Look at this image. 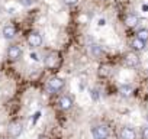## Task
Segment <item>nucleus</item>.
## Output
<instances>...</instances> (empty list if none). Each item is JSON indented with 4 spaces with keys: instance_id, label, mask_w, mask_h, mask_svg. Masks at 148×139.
<instances>
[{
    "instance_id": "obj_1",
    "label": "nucleus",
    "mask_w": 148,
    "mask_h": 139,
    "mask_svg": "<svg viewBox=\"0 0 148 139\" xmlns=\"http://www.w3.org/2000/svg\"><path fill=\"white\" fill-rule=\"evenodd\" d=\"M109 127L106 125H95L92 127V136L93 139H108L109 138Z\"/></svg>"
},
{
    "instance_id": "obj_2",
    "label": "nucleus",
    "mask_w": 148,
    "mask_h": 139,
    "mask_svg": "<svg viewBox=\"0 0 148 139\" xmlns=\"http://www.w3.org/2000/svg\"><path fill=\"white\" fill-rule=\"evenodd\" d=\"M64 86H65V83H64V80L60 78V77H52V78H49V80H48V84H47V87H48V90H49L51 93H58V91H61V90L64 89Z\"/></svg>"
},
{
    "instance_id": "obj_3",
    "label": "nucleus",
    "mask_w": 148,
    "mask_h": 139,
    "mask_svg": "<svg viewBox=\"0 0 148 139\" xmlns=\"http://www.w3.org/2000/svg\"><path fill=\"white\" fill-rule=\"evenodd\" d=\"M9 136L10 138H19L21 135H22V132H23V125H22V122H12L10 125H9Z\"/></svg>"
},
{
    "instance_id": "obj_4",
    "label": "nucleus",
    "mask_w": 148,
    "mask_h": 139,
    "mask_svg": "<svg viewBox=\"0 0 148 139\" xmlns=\"http://www.w3.org/2000/svg\"><path fill=\"white\" fill-rule=\"evenodd\" d=\"M26 41H28L29 46H32V48H38V46L42 45V36H41L39 32H31L28 35V39Z\"/></svg>"
},
{
    "instance_id": "obj_5",
    "label": "nucleus",
    "mask_w": 148,
    "mask_h": 139,
    "mask_svg": "<svg viewBox=\"0 0 148 139\" xmlns=\"http://www.w3.org/2000/svg\"><path fill=\"white\" fill-rule=\"evenodd\" d=\"M21 57H22V48L21 46H18V45L9 46V49H8V58L10 61H18Z\"/></svg>"
},
{
    "instance_id": "obj_6",
    "label": "nucleus",
    "mask_w": 148,
    "mask_h": 139,
    "mask_svg": "<svg viewBox=\"0 0 148 139\" xmlns=\"http://www.w3.org/2000/svg\"><path fill=\"white\" fill-rule=\"evenodd\" d=\"M60 64V55L57 52H49L45 58V65L48 68H55Z\"/></svg>"
},
{
    "instance_id": "obj_7",
    "label": "nucleus",
    "mask_w": 148,
    "mask_h": 139,
    "mask_svg": "<svg viewBox=\"0 0 148 139\" xmlns=\"http://www.w3.org/2000/svg\"><path fill=\"white\" fill-rule=\"evenodd\" d=\"M73 104H74V102H73V99L70 96H61L60 100H58V107L61 110H64V112L70 110L73 107Z\"/></svg>"
},
{
    "instance_id": "obj_8",
    "label": "nucleus",
    "mask_w": 148,
    "mask_h": 139,
    "mask_svg": "<svg viewBox=\"0 0 148 139\" xmlns=\"http://www.w3.org/2000/svg\"><path fill=\"white\" fill-rule=\"evenodd\" d=\"M2 35H3L5 39H13L16 36V28H15V25H12V23L5 25L3 29H2Z\"/></svg>"
},
{
    "instance_id": "obj_9",
    "label": "nucleus",
    "mask_w": 148,
    "mask_h": 139,
    "mask_svg": "<svg viewBox=\"0 0 148 139\" xmlns=\"http://www.w3.org/2000/svg\"><path fill=\"white\" fill-rule=\"evenodd\" d=\"M119 136L121 139H136V132L129 126H123L119 130Z\"/></svg>"
},
{
    "instance_id": "obj_10",
    "label": "nucleus",
    "mask_w": 148,
    "mask_h": 139,
    "mask_svg": "<svg viewBox=\"0 0 148 139\" xmlns=\"http://www.w3.org/2000/svg\"><path fill=\"white\" fill-rule=\"evenodd\" d=\"M138 23H139V18H138L136 15H134V13L126 15V18H125V25H126L128 28H135Z\"/></svg>"
},
{
    "instance_id": "obj_11",
    "label": "nucleus",
    "mask_w": 148,
    "mask_h": 139,
    "mask_svg": "<svg viewBox=\"0 0 148 139\" xmlns=\"http://www.w3.org/2000/svg\"><path fill=\"white\" fill-rule=\"evenodd\" d=\"M145 46H147V42L141 41V39H139V38H136V36L131 41V48H132L134 51H144V49H145Z\"/></svg>"
},
{
    "instance_id": "obj_12",
    "label": "nucleus",
    "mask_w": 148,
    "mask_h": 139,
    "mask_svg": "<svg viewBox=\"0 0 148 139\" xmlns=\"http://www.w3.org/2000/svg\"><path fill=\"white\" fill-rule=\"evenodd\" d=\"M119 94L122 97H131L134 94V87L131 84H122L119 87Z\"/></svg>"
},
{
    "instance_id": "obj_13",
    "label": "nucleus",
    "mask_w": 148,
    "mask_h": 139,
    "mask_svg": "<svg viewBox=\"0 0 148 139\" xmlns=\"http://www.w3.org/2000/svg\"><path fill=\"white\" fill-rule=\"evenodd\" d=\"M125 64H126L128 67H136V65L139 64L138 55H136V54H128V55L125 57Z\"/></svg>"
},
{
    "instance_id": "obj_14",
    "label": "nucleus",
    "mask_w": 148,
    "mask_h": 139,
    "mask_svg": "<svg viewBox=\"0 0 148 139\" xmlns=\"http://www.w3.org/2000/svg\"><path fill=\"white\" fill-rule=\"evenodd\" d=\"M89 51H90V55L95 57V58H99V57L103 55V49H102V46H99L97 44H92L90 48H89Z\"/></svg>"
},
{
    "instance_id": "obj_15",
    "label": "nucleus",
    "mask_w": 148,
    "mask_h": 139,
    "mask_svg": "<svg viewBox=\"0 0 148 139\" xmlns=\"http://www.w3.org/2000/svg\"><path fill=\"white\" fill-rule=\"evenodd\" d=\"M136 38H139L144 42H148V29H139L136 33Z\"/></svg>"
},
{
    "instance_id": "obj_16",
    "label": "nucleus",
    "mask_w": 148,
    "mask_h": 139,
    "mask_svg": "<svg viewBox=\"0 0 148 139\" xmlns=\"http://www.w3.org/2000/svg\"><path fill=\"white\" fill-rule=\"evenodd\" d=\"M18 2H19L22 6H25V7H29V6H32V5L35 3V0H18Z\"/></svg>"
},
{
    "instance_id": "obj_17",
    "label": "nucleus",
    "mask_w": 148,
    "mask_h": 139,
    "mask_svg": "<svg viewBox=\"0 0 148 139\" xmlns=\"http://www.w3.org/2000/svg\"><path fill=\"white\" fill-rule=\"evenodd\" d=\"M62 2H64V5H67V6H74V5H77L79 0H62Z\"/></svg>"
},
{
    "instance_id": "obj_18",
    "label": "nucleus",
    "mask_w": 148,
    "mask_h": 139,
    "mask_svg": "<svg viewBox=\"0 0 148 139\" xmlns=\"http://www.w3.org/2000/svg\"><path fill=\"white\" fill-rule=\"evenodd\" d=\"M141 135H142V139H148V126L142 127V132H141Z\"/></svg>"
},
{
    "instance_id": "obj_19",
    "label": "nucleus",
    "mask_w": 148,
    "mask_h": 139,
    "mask_svg": "<svg viewBox=\"0 0 148 139\" xmlns=\"http://www.w3.org/2000/svg\"><path fill=\"white\" fill-rule=\"evenodd\" d=\"M99 91L97 90H92V97H93V100H97L99 99V94H97Z\"/></svg>"
},
{
    "instance_id": "obj_20",
    "label": "nucleus",
    "mask_w": 148,
    "mask_h": 139,
    "mask_svg": "<svg viewBox=\"0 0 148 139\" xmlns=\"http://www.w3.org/2000/svg\"><path fill=\"white\" fill-rule=\"evenodd\" d=\"M31 58H32L34 61H39V57H38V54H35V52H31Z\"/></svg>"
},
{
    "instance_id": "obj_21",
    "label": "nucleus",
    "mask_w": 148,
    "mask_h": 139,
    "mask_svg": "<svg viewBox=\"0 0 148 139\" xmlns=\"http://www.w3.org/2000/svg\"><path fill=\"white\" fill-rule=\"evenodd\" d=\"M105 23H106V20H105V19H100V20H99V25H100V26H103Z\"/></svg>"
},
{
    "instance_id": "obj_22",
    "label": "nucleus",
    "mask_w": 148,
    "mask_h": 139,
    "mask_svg": "<svg viewBox=\"0 0 148 139\" xmlns=\"http://www.w3.org/2000/svg\"><path fill=\"white\" fill-rule=\"evenodd\" d=\"M142 10H145V12H147V10H148V5H144V6H142Z\"/></svg>"
},
{
    "instance_id": "obj_23",
    "label": "nucleus",
    "mask_w": 148,
    "mask_h": 139,
    "mask_svg": "<svg viewBox=\"0 0 148 139\" xmlns=\"http://www.w3.org/2000/svg\"><path fill=\"white\" fill-rule=\"evenodd\" d=\"M3 139H9V138H3Z\"/></svg>"
},
{
    "instance_id": "obj_24",
    "label": "nucleus",
    "mask_w": 148,
    "mask_h": 139,
    "mask_svg": "<svg viewBox=\"0 0 148 139\" xmlns=\"http://www.w3.org/2000/svg\"><path fill=\"white\" fill-rule=\"evenodd\" d=\"M147 70H148V68H147Z\"/></svg>"
}]
</instances>
